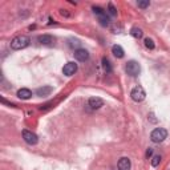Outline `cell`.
Masks as SVG:
<instances>
[{"mask_svg": "<svg viewBox=\"0 0 170 170\" xmlns=\"http://www.w3.org/2000/svg\"><path fill=\"white\" fill-rule=\"evenodd\" d=\"M23 138H24V141L28 145H36L39 141L37 135L33 132H31V130H23Z\"/></svg>", "mask_w": 170, "mask_h": 170, "instance_id": "cell-5", "label": "cell"}, {"mask_svg": "<svg viewBox=\"0 0 170 170\" xmlns=\"http://www.w3.org/2000/svg\"><path fill=\"white\" fill-rule=\"evenodd\" d=\"M102 68L106 73H110L112 72V65H110V61L106 59V57H102Z\"/></svg>", "mask_w": 170, "mask_h": 170, "instance_id": "cell-15", "label": "cell"}, {"mask_svg": "<svg viewBox=\"0 0 170 170\" xmlns=\"http://www.w3.org/2000/svg\"><path fill=\"white\" fill-rule=\"evenodd\" d=\"M92 9H93V12L97 15V16H101V15H104V14H105V11L102 9L101 7H93Z\"/></svg>", "mask_w": 170, "mask_h": 170, "instance_id": "cell-20", "label": "cell"}, {"mask_svg": "<svg viewBox=\"0 0 170 170\" xmlns=\"http://www.w3.org/2000/svg\"><path fill=\"white\" fill-rule=\"evenodd\" d=\"M112 53H113L117 59H122L124 55H125V52H124V49H122L121 45H113V47H112Z\"/></svg>", "mask_w": 170, "mask_h": 170, "instance_id": "cell-12", "label": "cell"}, {"mask_svg": "<svg viewBox=\"0 0 170 170\" xmlns=\"http://www.w3.org/2000/svg\"><path fill=\"white\" fill-rule=\"evenodd\" d=\"M88 104H89V106L92 109H100L101 106H104V100L100 97H90Z\"/></svg>", "mask_w": 170, "mask_h": 170, "instance_id": "cell-9", "label": "cell"}, {"mask_svg": "<svg viewBox=\"0 0 170 170\" xmlns=\"http://www.w3.org/2000/svg\"><path fill=\"white\" fill-rule=\"evenodd\" d=\"M51 92H52V88L51 87H43V88H39V89L36 90V94L40 96V97H43V96H48V94H51Z\"/></svg>", "mask_w": 170, "mask_h": 170, "instance_id": "cell-13", "label": "cell"}, {"mask_svg": "<svg viewBox=\"0 0 170 170\" xmlns=\"http://www.w3.org/2000/svg\"><path fill=\"white\" fill-rule=\"evenodd\" d=\"M118 170H130V166H132V163H130V160H129L128 157H122L120 158L118 161Z\"/></svg>", "mask_w": 170, "mask_h": 170, "instance_id": "cell-10", "label": "cell"}, {"mask_svg": "<svg viewBox=\"0 0 170 170\" xmlns=\"http://www.w3.org/2000/svg\"><path fill=\"white\" fill-rule=\"evenodd\" d=\"M152 154H153V149H150V148H149V149H148V152H146V157L149 158V157L152 156Z\"/></svg>", "mask_w": 170, "mask_h": 170, "instance_id": "cell-22", "label": "cell"}, {"mask_svg": "<svg viewBox=\"0 0 170 170\" xmlns=\"http://www.w3.org/2000/svg\"><path fill=\"white\" fill-rule=\"evenodd\" d=\"M144 43H145V47H146L148 49H154V48H156V44H154V41H153L152 39L146 37V39H145V41H144Z\"/></svg>", "mask_w": 170, "mask_h": 170, "instance_id": "cell-17", "label": "cell"}, {"mask_svg": "<svg viewBox=\"0 0 170 170\" xmlns=\"http://www.w3.org/2000/svg\"><path fill=\"white\" fill-rule=\"evenodd\" d=\"M130 97H132L133 101H135V102H141V101L145 100L146 97V92L144 90L142 87H134L132 89V92H130Z\"/></svg>", "mask_w": 170, "mask_h": 170, "instance_id": "cell-3", "label": "cell"}, {"mask_svg": "<svg viewBox=\"0 0 170 170\" xmlns=\"http://www.w3.org/2000/svg\"><path fill=\"white\" fill-rule=\"evenodd\" d=\"M18 97L21 98V100H28V98L32 97V92L27 88H21V89L18 90Z\"/></svg>", "mask_w": 170, "mask_h": 170, "instance_id": "cell-11", "label": "cell"}, {"mask_svg": "<svg viewBox=\"0 0 170 170\" xmlns=\"http://www.w3.org/2000/svg\"><path fill=\"white\" fill-rule=\"evenodd\" d=\"M130 35H132L133 37H135V39H141V37H142V35H144V32H142L141 28L133 27L132 29H130Z\"/></svg>", "mask_w": 170, "mask_h": 170, "instance_id": "cell-14", "label": "cell"}, {"mask_svg": "<svg viewBox=\"0 0 170 170\" xmlns=\"http://www.w3.org/2000/svg\"><path fill=\"white\" fill-rule=\"evenodd\" d=\"M29 43H31V40H29V37H27V36H24V35L16 36V37H14L12 41H11V48L15 49V51L24 49L29 45Z\"/></svg>", "mask_w": 170, "mask_h": 170, "instance_id": "cell-1", "label": "cell"}, {"mask_svg": "<svg viewBox=\"0 0 170 170\" xmlns=\"http://www.w3.org/2000/svg\"><path fill=\"white\" fill-rule=\"evenodd\" d=\"M150 138H152L153 142H156V144H160V142H162V141H165V140L167 138L166 129H163V128L154 129L152 132V134H150Z\"/></svg>", "mask_w": 170, "mask_h": 170, "instance_id": "cell-2", "label": "cell"}, {"mask_svg": "<svg viewBox=\"0 0 170 170\" xmlns=\"http://www.w3.org/2000/svg\"><path fill=\"white\" fill-rule=\"evenodd\" d=\"M75 57H76V60H79V61H87V60L89 59V52L84 48H79L75 51Z\"/></svg>", "mask_w": 170, "mask_h": 170, "instance_id": "cell-7", "label": "cell"}, {"mask_svg": "<svg viewBox=\"0 0 170 170\" xmlns=\"http://www.w3.org/2000/svg\"><path fill=\"white\" fill-rule=\"evenodd\" d=\"M108 9H109V14L112 15V16H116L117 15V9L114 8V5L112 3H109V5H108Z\"/></svg>", "mask_w": 170, "mask_h": 170, "instance_id": "cell-19", "label": "cell"}, {"mask_svg": "<svg viewBox=\"0 0 170 170\" xmlns=\"http://www.w3.org/2000/svg\"><path fill=\"white\" fill-rule=\"evenodd\" d=\"M137 5H138L140 8H148L150 5V1H149V0H146V1H138Z\"/></svg>", "mask_w": 170, "mask_h": 170, "instance_id": "cell-21", "label": "cell"}, {"mask_svg": "<svg viewBox=\"0 0 170 170\" xmlns=\"http://www.w3.org/2000/svg\"><path fill=\"white\" fill-rule=\"evenodd\" d=\"M160 162H161V156H158V154L153 156V158H152V166L153 167H157L160 165Z\"/></svg>", "mask_w": 170, "mask_h": 170, "instance_id": "cell-18", "label": "cell"}, {"mask_svg": "<svg viewBox=\"0 0 170 170\" xmlns=\"http://www.w3.org/2000/svg\"><path fill=\"white\" fill-rule=\"evenodd\" d=\"M60 14L63 15V16H66V18L69 16V14H68V12H65V9H61V11H60Z\"/></svg>", "mask_w": 170, "mask_h": 170, "instance_id": "cell-23", "label": "cell"}, {"mask_svg": "<svg viewBox=\"0 0 170 170\" xmlns=\"http://www.w3.org/2000/svg\"><path fill=\"white\" fill-rule=\"evenodd\" d=\"M98 21H100V24L102 27H106L109 24V18L106 16V14H104V15H101V16H98Z\"/></svg>", "mask_w": 170, "mask_h": 170, "instance_id": "cell-16", "label": "cell"}, {"mask_svg": "<svg viewBox=\"0 0 170 170\" xmlns=\"http://www.w3.org/2000/svg\"><path fill=\"white\" fill-rule=\"evenodd\" d=\"M37 41L41 45H53L55 44V37L52 35H40L37 37Z\"/></svg>", "mask_w": 170, "mask_h": 170, "instance_id": "cell-8", "label": "cell"}, {"mask_svg": "<svg viewBox=\"0 0 170 170\" xmlns=\"http://www.w3.org/2000/svg\"><path fill=\"white\" fill-rule=\"evenodd\" d=\"M77 72V64L76 63H66L63 68V73L65 76H73L75 73Z\"/></svg>", "mask_w": 170, "mask_h": 170, "instance_id": "cell-6", "label": "cell"}, {"mask_svg": "<svg viewBox=\"0 0 170 170\" xmlns=\"http://www.w3.org/2000/svg\"><path fill=\"white\" fill-rule=\"evenodd\" d=\"M125 69H126V72H128L129 76L135 77V76H138L140 72H141V66H140V64L137 63V61H134V60H130V61H128V63H126Z\"/></svg>", "mask_w": 170, "mask_h": 170, "instance_id": "cell-4", "label": "cell"}]
</instances>
